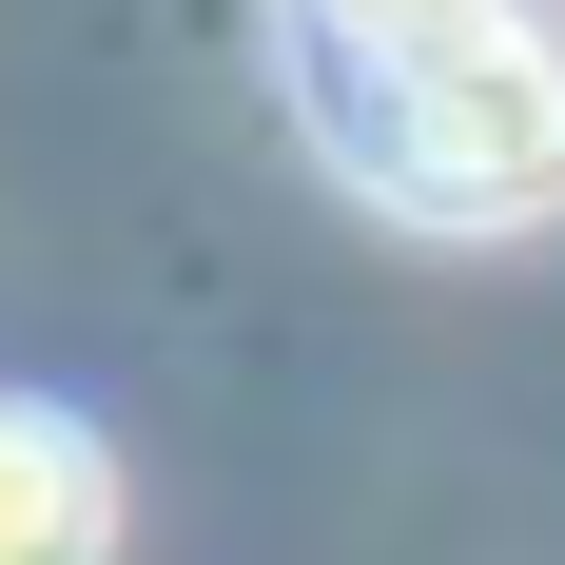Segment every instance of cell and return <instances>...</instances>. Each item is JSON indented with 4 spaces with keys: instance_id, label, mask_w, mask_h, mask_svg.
<instances>
[{
    "instance_id": "6da1fadb",
    "label": "cell",
    "mask_w": 565,
    "mask_h": 565,
    "mask_svg": "<svg viewBox=\"0 0 565 565\" xmlns=\"http://www.w3.org/2000/svg\"><path fill=\"white\" fill-rule=\"evenodd\" d=\"M292 137L391 234H546L565 215V20L546 0H274Z\"/></svg>"
},
{
    "instance_id": "7a4b0ae2",
    "label": "cell",
    "mask_w": 565,
    "mask_h": 565,
    "mask_svg": "<svg viewBox=\"0 0 565 565\" xmlns=\"http://www.w3.org/2000/svg\"><path fill=\"white\" fill-rule=\"evenodd\" d=\"M117 546V468L78 409H0V565H98Z\"/></svg>"
}]
</instances>
